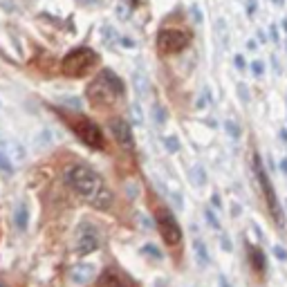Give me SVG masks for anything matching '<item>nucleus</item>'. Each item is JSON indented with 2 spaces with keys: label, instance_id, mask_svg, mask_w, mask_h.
<instances>
[{
  "label": "nucleus",
  "instance_id": "nucleus-1",
  "mask_svg": "<svg viewBox=\"0 0 287 287\" xmlns=\"http://www.w3.org/2000/svg\"><path fill=\"white\" fill-rule=\"evenodd\" d=\"M63 180H65V184L77 193V195L87 200L97 211H108L113 207L115 193L108 189V184L103 182L101 175L95 173L90 166H85V164L68 166L65 173H63Z\"/></svg>",
  "mask_w": 287,
  "mask_h": 287
},
{
  "label": "nucleus",
  "instance_id": "nucleus-2",
  "mask_svg": "<svg viewBox=\"0 0 287 287\" xmlns=\"http://www.w3.org/2000/svg\"><path fill=\"white\" fill-rule=\"evenodd\" d=\"M124 95V81H121L113 70H103L99 77L85 87L87 101L97 108H108L117 99Z\"/></svg>",
  "mask_w": 287,
  "mask_h": 287
},
{
  "label": "nucleus",
  "instance_id": "nucleus-3",
  "mask_svg": "<svg viewBox=\"0 0 287 287\" xmlns=\"http://www.w3.org/2000/svg\"><path fill=\"white\" fill-rule=\"evenodd\" d=\"M97 58H99V54L90 48L70 50L61 61V70H63V74H68V77H81V74L87 72V70L95 65Z\"/></svg>",
  "mask_w": 287,
  "mask_h": 287
},
{
  "label": "nucleus",
  "instance_id": "nucleus-4",
  "mask_svg": "<svg viewBox=\"0 0 287 287\" xmlns=\"http://www.w3.org/2000/svg\"><path fill=\"white\" fill-rule=\"evenodd\" d=\"M254 171H256V178H258V184H260V189H262V195H265V200H267L269 213H272V218H274V222H276V225L283 227V225H285L283 209H280V204H278V200H276V191H274L272 182H269L267 171H265V166H262V160H260L258 155L254 157Z\"/></svg>",
  "mask_w": 287,
  "mask_h": 287
},
{
  "label": "nucleus",
  "instance_id": "nucleus-5",
  "mask_svg": "<svg viewBox=\"0 0 287 287\" xmlns=\"http://www.w3.org/2000/svg\"><path fill=\"white\" fill-rule=\"evenodd\" d=\"M191 36L182 29H160L157 34V50L162 54H178L189 48Z\"/></svg>",
  "mask_w": 287,
  "mask_h": 287
},
{
  "label": "nucleus",
  "instance_id": "nucleus-6",
  "mask_svg": "<svg viewBox=\"0 0 287 287\" xmlns=\"http://www.w3.org/2000/svg\"><path fill=\"white\" fill-rule=\"evenodd\" d=\"M99 242H101V238H99V229L92 222L83 220L81 225L77 227V240H74V251H77L79 256H87L92 254V251L99 249Z\"/></svg>",
  "mask_w": 287,
  "mask_h": 287
},
{
  "label": "nucleus",
  "instance_id": "nucleus-7",
  "mask_svg": "<svg viewBox=\"0 0 287 287\" xmlns=\"http://www.w3.org/2000/svg\"><path fill=\"white\" fill-rule=\"evenodd\" d=\"M157 220V229H160L162 238L166 245H171V247H175V245H180V240H182V229H180L178 220L173 218V213L168 209H160L155 215Z\"/></svg>",
  "mask_w": 287,
  "mask_h": 287
},
{
  "label": "nucleus",
  "instance_id": "nucleus-8",
  "mask_svg": "<svg viewBox=\"0 0 287 287\" xmlns=\"http://www.w3.org/2000/svg\"><path fill=\"white\" fill-rule=\"evenodd\" d=\"M74 130H77V135L81 137V142H83L85 146H90V148H95V150H101L105 142H103V133H101V128H99L95 121H90V119H81L77 121V124L72 126Z\"/></svg>",
  "mask_w": 287,
  "mask_h": 287
},
{
  "label": "nucleus",
  "instance_id": "nucleus-9",
  "mask_svg": "<svg viewBox=\"0 0 287 287\" xmlns=\"http://www.w3.org/2000/svg\"><path fill=\"white\" fill-rule=\"evenodd\" d=\"M110 133H113V137L117 139V144L121 146V148H126V150H130L135 142H133V126L128 124V121L124 119H110Z\"/></svg>",
  "mask_w": 287,
  "mask_h": 287
},
{
  "label": "nucleus",
  "instance_id": "nucleus-10",
  "mask_svg": "<svg viewBox=\"0 0 287 287\" xmlns=\"http://www.w3.org/2000/svg\"><path fill=\"white\" fill-rule=\"evenodd\" d=\"M97 276V269L95 265H87V262H81V265L72 267V272H70V283L74 287H85L87 283H92Z\"/></svg>",
  "mask_w": 287,
  "mask_h": 287
},
{
  "label": "nucleus",
  "instance_id": "nucleus-11",
  "mask_svg": "<svg viewBox=\"0 0 287 287\" xmlns=\"http://www.w3.org/2000/svg\"><path fill=\"white\" fill-rule=\"evenodd\" d=\"M0 153L7 155V160L11 164H23L25 162V148H23V144H18L16 139H0Z\"/></svg>",
  "mask_w": 287,
  "mask_h": 287
},
{
  "label": "nucleus",
  "instance_id": "nucleus-12",
  "mask_svg": "<svg viewBox=\"0 0 287 287\" xmlns=\"http://www.w3.org/2000/svg\"><path fill=\"white\" fill-rule=\"evenodd\" d=\"M133 87H135V92H137V97H139V99H144L146 95H148V90H150V81H148V74H146L142 68L135 70V72H133Z\"/></svg>",
  "mask_w": 287,
  "mask_h": 287
},
{
  "label": "nucleus",
  "instance_id": "nucleus-13",
  "mask_svg": "<svg viewBox=\"0 0 287 287\" xmlns=\"http://www.w3.org/2000/svg\"><path fill=\"white\" fill-rule=\"evenodd\" d=\"M14 222H16V227H18V231H27V225H29V209H27V202H18V204H16Z\"/></svg>",
  "mask_w": 287,
  "mask_h": 287
},
{
  "label": "nucleus",
  "instance_id": "nucleus-14",
  "mask_svg": "<svg viewBox=\"0 0 287 287\" xmlns=\"http://www.w3.org/2000/svg\"><path fill=\"white\" fill-rule=\"evenodd\" d=\"M34 144H36V148L38 150H43V148H50V146H54L56 144V135L50 130V128H43L38 135H36V139H34Z\"/></svg>",
  "mask_w": 287,
  "mask_h": 287
},
{
  "label": "nucleus",
  "instance_id": "nucleus-15",
  "mask_svg": "<svg viewBox=\"0 0 287 287\" xmlns=\"http://www.w3.org/2000/svg\"><path fill=\"white\" fill-rule=\"evenodd\" d=\"M193 251H195V260H197V265L200 267H207L211 262L209 249H207V245H204L202 240H193Z\"/></svg>",
  "mask_w": 287,
  "mask_h": 287
},
{
  "label": "nucleus",
  "instance_id": "nucleus-16",
  "mask_svg": "<svg viewBox=\"0 0 287 287\" xmlns=\"http://www.w3.org/2000/svg\"><path fill=\"white\" fill-rule=\"evenodd\" d=\"M99 287H126V285L115 272H103L101 276H99Z\"/></svg>",
  "mask_w": 287,
  "mask_h": 287
},
{
  "label": "nucleus",
  "instance_id": "nucleus-17",
  "mask_svg": "<svg viewBox=\"0 0 287 287\" xmlns=\"http://www.w3.org/2000/svg\"><path fill=\"white\" fill-rule=\"evenodd\" d=\"M249 254H251V262H254V269H256V272H260V274H262V272H265V256H262V251L251 247Z\"/></svg>",
  "mask_w": 287,
  "mask_h": 287
},
{
  "label": "nucleus",
  "instance_id": "nucleus-18",
  "mask_svg": "<svg viewBox=\"0 0 287 287\" xmlns=\"http://www.w3.org/2000/svg\"><path fill=\"white\" fill-rule=\"evenodd\" d=\"M189 175H191V180H193V184L195 186H202L204 182H207V173H204V168L197 164V166H193L191 171H189Z\"/></svg>",
  "mask_w": 287,
  "mask_h": 287
},
{
  "label": "nucleus",
  "instance_id": "nucleus-19",
  "mask_svg": "<svg viewBox=\"0 0 287 287\" xmlns=\"http://www.w3.org/2000/svg\"><path fill=\"white\" fill-rule=\"evenodd\" d=\"M130 119H133L135 126H142L144 124V113H142V105H139V103L130 105Z\"/></svg>",
  "mask_w": 287,
  "mask_h": 287
},
{
  "label": "nucleus",
  "instance_id": "nucleus-20",
  "mask_svg": "<svg viewBox=\"0 0 287 287\" xmlns=\"http://www.w3.org/2000/svg\"><path fill=\"white\" fill-rule=\"evenodd\" d=\"M164 146H166L168 153H178V150H180V139L175 137V135H171V137H164Z\"/></svg>",
  "mask_w": 287,
  "mask_h": 287
},
{
  "label": "nucleus",
  "instance_id": "nucleus-21",
  "mask_svg": "<svg viewBox=\"0 0 287 287\" xmlns=\"http://www.w3.org/2000/svg\"><path fill=\"white\" fill-rule=\"evenodd\" d=\"M139 184L135 182V180H130V182H126V195L130 197V200H135V197H139Z\"/></svg>",
  "mask_w": 287,
  "mask_h": 287
},
{
  "label": "nucleus",
  "instance_id": "nucleus-22",
  "mask_svg": "<svg viewBox=\"0 0 287 287\" xmlns=\"http://www.w3.org/2000/svg\"><path fill=\"white\" fill-rule=\"evenodd\" d=\"M0 173H14V164H11L9 160H7V155H3L0 153Z\"/></svg>",
  "mask_w": 287,
  "mask_h": 287
},
{
  "label": "nucleus",
  "instance_id": "nucleus-23",
  "mask_svg": "<svg viewBox=\"0 0 287 287\" xmlns=\"http://www.w3.org/2000/svg\"><path fill=\"white\" fill-rule=\"evenodd\" d=\"M153 115H155L157 126H164V121H166V110H164L162 105H153Z\"/></svg>",
  "mask_w": 287,
  "mask_h": 287
},
{
  "label": "nucleus",
  "instance_id": "nucleus-24",
  "mask_svg": "<svg viewBox=\"0 0 287 287\" xmlns=\"http://www.w3.org/2000/svg\"><path fill=\"white\" fill-rule=\"evenodd\" d=\"M115 14L119 16L121 20H128V18H130V9H128L124 3H117V7H115Z\"/></svg>",
  "mask_w": 287,
  "mask_h": 287
},
{
  "label": "nucleus",
  "instance_id": "nucleus-25",
  "mask_svg": "<svg viewBox=\"0 0 287 287\" xmlns=\"http://www.w3.org/2000/svg\"><path fill=\"white\" fill-rule=\"evenodd\" d=\"M220 247L225 249V251H231V249H233V245H231V238L227 236V233H222V236H220Z\"/></svg>",
  "mask_w": 287,
  "mask_h": 287
},
{
  "label": "nucleus",
  "instance_id": "nucleus-26",
  "mask_svg": "<svg viewBox=\"0 0 287 287\" xmlns=\"http://www.w3.org/2000/svg\"><path fill=\"white\" fill-rule=\"evenodd\" d=\"M262 72H265V65H262L260 61H254V63H251V74H254V77H260Z\"/></svg>",
  "mask_w": 287,
  "mask_h": 287
},
{
  "label": "nucleus",
  "instance_id": "nucleus-27",
  "mask_svg": "<svg viewBox=\"0 0 287 287\" xmlns=\"http://www.w3.org/2000/svg\"><path fill=\"white\" fill-rule=\"evenodd\" d=\"M144 254H146V256H155V258H162L160 249H157L155 245H146V247H144Z\"/></svg>",
  "mask_w": 287,
  "mask_h": 287
},
{
  "label": "nucleus",
  "instance_id": "nucleus-28",
  "mask_svg": "<svg viewBox=\"0 0 287 287\" xmlns=\"http://www.w3.org/2000/svg\"><path fill=\"white\" fill-rule=\"evenodd\" d=\"M204 215H207L209 225L213 227V229H220V222H218V218H215V215H213V211H207V213H204Z\"/></svg>",
  "mask_w": 287,
  "mask_h": 287
},
{
  "label": "nucleus",
  "instance_id": "nucleus-29",
  "mask_svg": "<svg viewBox=\"0 0 287 287\" xmlns=\"http://www.w3.org/2000/svg\"><path fill=\"white\" fill-rule=\"evenodd\" d=\"M225 128H227V130H229V135H231V137H238V135H240L238 126H236V121H227V124H225Z\"/></svg>",
  "mask_w": 287,
  "mask_h": 287
},
{
  "label": "nucleus",
  "instance_id": "nucleus-30",
  "mask_svg": "<svg viewBox=\"0 0 287 287\" xmlns=\"http://www.w3.org/2000/svg\"><path fill=\"white\" fill-rule=\"evenodd\" d=\"M274 256H276V258H280V260H287V251L283 249V247H274Z\"/></svg>",
  "mask_w": 287,
  "mask_h": 287
},
{
  "label": "nucleus",
  "instance_id": "nucleus-31",
  "mask_svg": "<svg viewBox=\"0 0 287 287\" xmlns=\"http://www.w3.org/2000/svg\"><path fill=\"white\" fill-rule=\"evenodd\" d=\"M238 90H240V92H238L240 99H245V101H247V99H249V97H247V87H245V85H238Z\"/></svg>",
  "mask_w": 287,
  "mask_h": 287
},
{
  "label": "nucleus",
  "instance_id": "nucleus-32",
  "mask_svg": "<svg viewBox=\"0 0 287 287\" xmlns=\"http://www.w3.org/2000/svg\"><path fill=\"white\" fill-rule=\"evenodd\" d=\"M218 285H220V287H231V283H229V280H227L225 276H218Z\"/></svg>",
  "mask_w": 287,
  "mask_h": 287
},
{
  "label": "nucleus",
  "instance_id": "nucleus-33",
  "mask_svg": "<svg viewBox=\"0 0 287 287\" xmlns=\"http://www.w3.org/2000/svg\"><path fill=\"white\" fill-rule=\"evenodd\" d=\"M193 16H195V18H193L195 23H200V20H202V14H200V9H197V7H193Z\"/></svg>",
  "mask_w": 287,
  "mask_h": 287
},
{
  "label": "nucleus",
  "instance_id": "nucleus-34",
  "mask_svg": "<svg viewBox=\"0 0 287 287\" xmlns=\"http://www.w3.org/2000/svg\"><path fill=\"white\" fill-rule=\"evenodd\" d=\"M236 65L238 68H245V58L242 56H236Z\"/></svg>",
  "mask_w": 287,
  "mask_h": 287
},
{
  "label": "nucleus",
  "instance_id": "nucleus-35",
  "mask_svg": "<svg viewBox=\"0 0 287 287\" xmlns=\"http://www.w3.org/2000/svg\"><path fill=\"white\" fill-rule=\"evenodd\" d=\"M272 38L278 40V29H276V27H272Z\"/></svg>",
  "mask_w": 287,
  "mask_h": 287
},
{
  "label": "nucleus",
  "instance_id": "nucleus-36",
  "mask_svg": "<svg viewBox=\"0 0 287 287\" xmlns=\"http://www.w3.org/2000/svg\"><path fill=\"white\" fill-rule=\"evenodd\" d=\"M283 171H285V173H287V160H285V162H283Z\"/></svg>",
  "mask_w": 287,
  "mask_h": 287
},
{
  "label": "nucleus",
  "instance_id": "nucleus-37",
  "mask_svg": "<svg viewBox=\"0 0 287 287\" xmlns=\"http://www.w3.org/2000/svg\"><path fill=\"white\" fill-rule=\"evenodd\" d=\"M0 287H9V285H5V283H0Z\"/></svg>",
  "mask_w": 287,
  "mask_h": 287
}]
</instances>
